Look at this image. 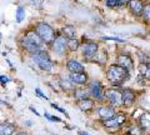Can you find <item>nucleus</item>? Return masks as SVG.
Listing matches in <instances>:
<instances>
[{
	"mask_svg": "<svg viewBox=\"0 0 150 135\" xmlns=\"http://www.w3.org/2000/svg\"><path fill=\"white\" fill-rule=\"evenodd\" d=\"M106 78L110 81V84H112L115 86H119L130 78V74H129V70H126L125 68L120 66L118 64H114L108 68Z\"/></svg>",
	"mask_w": 150,
	"mask_h": 135,
	"instance_id": "1",
	"label": "nucleus"
},
{
	"mask_svg": "<svg viewBox=\"0 0 150 135\" xmlns=\"http://www.w3.org/2000/svg\"><path fill=\"white\" fill-rule=\"evenodd\" d=\"M131 1V0H120V4L123 5V4H129Z\"/></svg>",
	"mask_w": 150,
	"mask_h": 135,
	"instance_id": "32",
	"label": "nucleus"
},
{
	"mask_svg": "<svg viewBox=\"0 0 150 135\" xmlns=\"http://www.w3.org/2000/svg\"><path fill=\"white\" fill-rule=\"evenodd\" d=\"M0 79H1V83L3 84H5L6 81H9V78L8 76H4V75H1V78H0Z\"/></svg>",
	"mask_w": 150,
	"mask_h": 135,
	"instance_id": "31",
	"label": "nucleus"
},
{
	"mask_svg": "<svg viewBox=\"0 0 150 135\" xmlns=\"http://www.w3.org/2000/svg\"><path fill=\"white\" fill-rule=\"evenodd\" d=\"M69 79L71 84H78V85H84L88 81V75L85 73H70Z\"/></svg>",
	"mask_w": 150,
	"mask_h": 135,
	"instance_id": "12",
	"label": "nucleus"
},
{
	"mask_svg": "<svg viewBox=\"0 0 150 135\" xmlns=\"http://www.w3.org/2000/svg\"><path fill=\"white\" fill-rule=\"evenodd\" d=\"M36 33L45 44H53V41L56 39L53 28L48 24H45V23H39L36 25Z\"/></svg>",
	"mask_w": 150,
	"mask_h": 135,
	"instance_id": "3",
	"label": "nucleus"
},
{
	"mask_svg": "<svg viewBox=\"0 0 150 135\" xmlns=\"http://www.w3.org/2000/svg\"><path fill=\"white\" fill-rule=\"evenodd\" d=\"M67 46H68V39L63 35H59V36H56V39L53 41V44H51V49H53L56 54L63 55L65 53V48H67Z\"/></svg>",
	"mask_w": 150,
	"mask_h": 135,
	"instance_id": "8",
	"label": "nucleus"
},
{
	"mask_svg": "<svg viewBox=\"0 0 150 135\" xmlns=\"http://www.w3.org/2000/svg\"><path fill=\"white\" fill-rule=\"evenodd\" d=\"M89 90H90V94L98 100H103L105 96V91L104 88L99 81H93L90 85H89Z\"/></svg>",
	"mask_w": 150,
	"mask_h": 135,
	"instance_id": "9",
	"label": "nucleus"
},
{
	"mask_svg": "<svg viewBox=\"0 0 150 135\" xmlns=\"http://www.w3.org/2000/svg\"><path fill=\"white\" fill-rule=\"evenodd\" d=\"M78 106L79 109H80L81 111H90L93 108H94V101L91 99H89V98H86V99H81L78 101Z\"/></svg>",
	"mask_w": 150,
	"mask_h": 135,
	"instance_id": "17",
	"label": "nucleus"
},
{
	"mask_svg": "<svg viewBox=\"0 0 150 135\" xmlns=\"http://www.w3.org/2000/svg\"><path fill=\"white\" fill-rule=\"evenodd\" d=\"M98 44L94 43V41H88V43H84L81 45V54L84 58L90 59L93 57H95L98 54Z\"/></svg>",
	"mask_w": 150,
	"mask_h": 135,
	"instance_id": "7",
	"label": "nucleus"
},
{
	"mask_svg": "<svg viewBox=\"0 0 150 135\" xmlns=\"http://www.w3.org/2000/svg\"><path fill=\"white\" fill-rule=\"evenodd\" d=\"M105 98L114 106L123 105V91H120L118 89H114V88L106 89L105 90Z\"/></svg>",
	"mask_w": 150,
	"mask_h": 135,
	"instance_id": "5",
	"label": "nucleus"
},
{
	"mask_svg": "<svg viewBox=\"0 0 150 135\" xmlns=\"http://www.w3.org/2000/svg\"><path fill=\"white\" fill-rule=\"evenodd\" d=\"M79 135H89L88 133H84V131H80V133H79Z\"/></svg>",
	"mask_w": 150,
	"mask_h": 135,
	"instance_id": "33",
	"label": "nucleus"
},
{
	"mask_svg": "<svg viewBox=\"0 0 150 135\" xmlns=\"http://www.w3.org/2000/svg\"><path fill=\"white\" fill-rule=\"evenodd\" d=\"M35 91H36V94L39 95V96H41V98H43V99H45V100H48V98H46V96L43 94V93H41V90L39 89V88H36V89H35Z\"/></svg>",
	"mask_w": 150,
	"mask_h": 135,
	"instance_id": "28",
	"label": "nucleus"
},
{
	"mask_svg": "<svg viewBox=\"0 0 150 135\" xmlns=\"http://www.w3.org/2000/svg\"><path fill=\"white\" fill-rule=\"evenodd\" d=\"M68 48L71 50V52H75L79 48V41L76 39H69L68 40Z\"/></svg>",
	"mask_w": 150,
	"mask_h": 135,
	"instance_id": "23",
	"label": "nucleus"
},
{
	"mask_svg": "<svg viewBox=\"0 0 150 135\" xmlns=\"http://www.w3.org/2000/svg\"><path fill=\"white\" fill-rule=\"evenodd\" d=\"M15 131V127L10 123H3L0 125V133L1 135H11Z\"/></svg>",
	"mask_w": 150,
	"mask_h": 135,
	"instance_id": "19",
	"label": "nucleus"
},
{
	"mask_svg": "<svg viewBox=\"0 0 150 135\" xmlns=\"http://www.w3.org/2000/svg\"><path fill=\"white\" fill-rule=\"evenodd\" d=\"M139 73L140 75L150 80V64H140L139 65Z\"/></svg>",
	"mask_w": 150,
	"mask_h": 135,
	"instance_id": "20",
	"label": "nucleus"
},
{
	"mask_svg": "<svg viewBox=\"0 0 150 135\" xmlns=\"http://www.w3.org/2000/svg\"><path fill=\"white\" fill-rule=\"evenodd\" d=\"M135 101V93L131 89H124L123 90V105L125 108H129L134 104Z\"/></svg>",
	"mask_w": 150,
	"mask_h": 135,
	"instance_id": "13",
	"label": "nucleus"
},
{
	"mask_svg": "<svg viewBox=\"0 0 150 135\" xmlns=\"http://www.w3.org/2000/svg\"><path fill=\"white\" fill-rule=\"evenodd\" d=\"M25 18V9L23 6H19L16 9V13H15V20L16 23H21L23 20H24Z\"/></svg>",
	"mask_w": 150,
	"mask_h": 135,
	"instance_id": "21",
	"label": "nucleus"
},
{
	"mask_svg": "<svg viewBox=\"0 0 150 135\" xmlns=\"http://www.w3.org/2000/svg\"><path fill=\"white\" fill-rule=\"evenodd\" d=\"M105 40H114V41H119V43H124V40H121L119 38H104Z\"/></svg>",
	"mask_w": 150,
	"mask_h": 135,
	"instance_id": "30",
	"label": "nucleus"
},
{
	"mask_svg": "<svg viewBox=\"0 0 150 135\" xmlns=\"http://www.w3.org/2000/svg\"><path fill=\"white\" fill-rule=\"evenodd\" d=\"M34 61L36 63V65L39 66L43 71H50L51 68H53V61L46 52H38L35 54H31Z\"/></svg>",
	"mask_w": 150,
	"mask_h": 135,
	"instance_id": "4",
	"label": "nucleus"
},
{
	"mask_svg": "<svg viewBox=\"0 0 150 135\" xmlns=\"http://www.w3.org/2000/svg\"><path fill=\"white\" fill-rule=\"evenodd\" d=\"M51 106H53V108H55V109H58L59 111H62L63 114H65V116H68V114H67V111H65L64 109H62L60 108V106H58V105H55V104H51Z\"/></svg>",
	"mask_w": 150,
	"mask_h": 135,
	"instance_id": "29",
	"label": "nucleus"
},
{
	"mask_svg": "<svg viewBox=\"0 0 150 135\" xmlns=\"http://www.w3.org/2000/svg\"><path fill=\"white\" fill-rule=\"evenodd\" d=\"M23 46L31 54H35L38 52H44V41L41 40V38L38 35V33L35 31H29L26 33V35L21 40Z\"/></svg>",
	"mask_w": 150,
	"mask_h": 135,
	"instance_id": "2",
	"label": "nucleus"
},
{
	"mask_svg": "<svg viewBox=\"0 0 150 135\" xmlns=\"http://www.w3.org/2000/svg\"><path fill=\"white\" fill-rule=\"evenodd\" d=\"M118 65H120V66L125 68L126 70H130V69L134 68V64H133V59L130 58L129 54H119L118 55Z\"/></svg>",
	"mask_w": 150,
	"mask_h": 135,
	"instance_id": "10",
	"label": "nucleus"
},
{
	"mask_svg": "<svg viewBox=\"0 0 150 135\" xmlns=\"http://www.w3.org/2000/svg\"><path fill=\"white\" fill-rule=\"evenodd\" d=\"M139 127L142 128L143 130H145V131L150 133V113L145 111V113H143L142 115H140V118H139Z\"/></svg>",
	"mask_w": 150,
	"mask_h": 135,
	"instance_id": "15",
	"label": "nucleus"
},
{
	"mask_svg": "<svg viewBox=\"0 0 150 135\" xmlns=\"http://www.w3.org/2000/svg\"><path fill=\"white\" fill-rule=\"evenodd\" d=\"M62 35L65 36L68 40L74 39V36L76 35V30H75V28L73 25H65L62 29Z\"/></svg>",
	"mask_w": 150,
	"mask_h": 135,
	"instance_id": "18",
	"label": "nucleus"
},
{
	"mask_svg": "<svg viewBox=\"0 0 150 135\" xmlns=\"http://www.w3.org/2000/svg\"><path fill=\"white\" fill-rule=\"evenodd\" d=\"M144 131V130L140 128V127H133L129 129V133L130 135H142V133Z\"/></svg>",
	"mask_w": 150,
	"mask_h": 135,
	"instance_id": "25",
	"label": "nucleus"
},
{
	"mask_svg": "<svg viewBox=\"0 0 150 135\" xmlns=\"http://www.w3.org/2000/svg\"><path fill=\"white\" fill-rule=\"evenodd\" d=\"M129 8L131 13L134 14V15H143V11H144V5L143 3L140 1V0H131L129 3Z\"/></svg>",
	"mask_w": 150,
	"mask_h": 135,
	"instance_id": "14",
	"label": "nucleus"
},
{
	"mask_svg": "<svg viewBox=\"0 0 150 135\" xmlns=\"http://www.w3.org/2000/svg\"><path fill=\"white\" fill-rule=\"evenodd\" d=\"M45 118H48L49 120H55V122H60V119L58 118V116H50L49 114L45 113Z\"/></svg>",
	"mask_w": 150,
	"mask_h": 135,
	"instance_id": "27",
	"label": "nucleus"
},
{
	"mask_svg": "<svg viewBox=\"0 0 150 135\" xmlns=\"http://www.w3.org/2000/svg\"><path fill=\"white\" fill-rule=\"evenodd\" d=\"M75 98H76L78 100H81V99H86L88 98V91L84 90V89H78L75 90Z\"/></svg>",
	"mask_w": 150,
	"mask_h": 135,
	"instance_id": "22",
	"label": "nucleus"
},
{
	"mask_svg": "<svg viewBox=\"0 0 150 135\" xmlns=\"http://www.w3.org/2000/svg\"><path fill=\"white\" fill-rule=\"evenodd\" d=\"M106 5L109 8H118L120 4V0H106Z\"/></svg>",
	"mask_w": 150,
	"mask_h": 135,
	"instance_id": "26",
	"label": "nucleus"
},
{
	"mask_svg": "<svg viewBox=\"0 0 150 135\" xmlns=\"http://www.w3.org/2000/svg\"><path fill=\"white\" fill-rule=\"evenodd\" d=\"M143 18L145 21L150 23V4L144 6V11H143Z\"/></svg>",
	"mask_w": 150,
	"mask_h": 135,
	"instance_id": "24",
	"label": "nucleus"
},
{
	"mask_svg": "<svg viewBox=\"0 0 150 135\" xmlns=\"http://www.w3.org/2000/svg\"><path fill=\"white\" fill-rule=\"evenodd\" d=\"M16 135H28V134L26 133H18Z\"/></svg>",
	"mask_w": 150,
	"mask_h": 135,
	"instance_id": "34",
	"label": "nucleus"
},
{
	"mask_svg": "<svg viewBox=\"0 0 150 135\" xmlns=\"http://www.w3.org/2000/svg\"><path fill=\"white\" fill-rule=\"evenodd\" d=\"M98 115L103 120H109L114 118L116 114H115V109L111 108V106H101V108L98 109Z\"/></svg>",
	"mask_w": 150,
	"mask_h": 135,
	"instance_id": "11",
	"label": "nucleus"
},
{
	"mask_svg": "<svg viewBox=\"0 0 150 135\" xmlns=\"http://www.w3.org/2000/svg\"><path fill=\"white\" fill-rule=\"evenodd\" d=\"M68 69L70 73H84V66L78 60H74V59L68 61Z\"/></svg>",
	"mask_w": 150,
	"mask_h": 135,
	"instance_id": "16",
	"label": "nucleus"
},
{
	"mask_svg": "<svg viewBox=\"0 0 150 135\" xmlns=\"http://www.w3.org/2000/svg\"><path fill=\"white\" fill-rule=\"evenodd\" d=\"M125 115L123 114H119V115H115L114 118H111L109 120H104V127L109 130H118L121 125L125 123Z\"/></svg>",
	"mask_w": 150,
	"mask_h": 135,
	"instance_id": "6",
	"label": "nucleus"
}]
</instances>
